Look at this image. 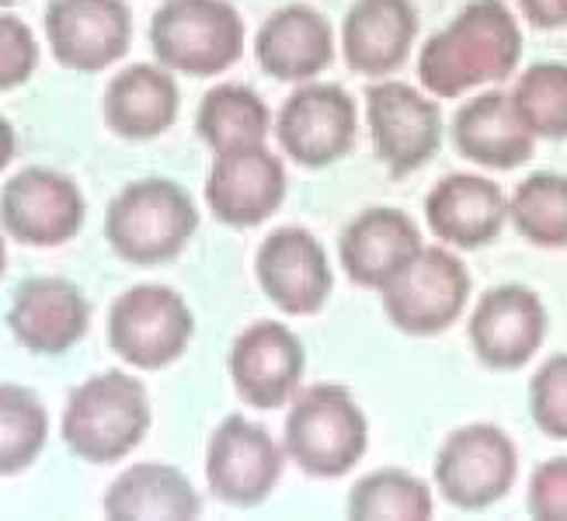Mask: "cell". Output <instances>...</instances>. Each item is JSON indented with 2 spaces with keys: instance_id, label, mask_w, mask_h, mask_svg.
<instances>
[{
  "instance_id": "obj_1",
  "label": "cell",
  "mask_w": 567,
  "mask_h": 521,
  "mask_svg": "<svg viewBox=\"0 0 567 521\" xmlns=\"http://www.w3.org/2000/svg\"><path fill=\"white\" fill-rule=\"evenodd\" d=\"M523 60V24L505 0H471L417 49V84L439 102L508 81Z\"/></svg>"
},
{
  "instance_id": "obj_2",
  "label": "cell",
  "mask_w": 567,
  "mask_h": 521,
  "mask_svg": "<svg viewBox=\"0 0 567 521\" xmlns=\"http://www.w3.org/2000/svg\"><path fill=\"white\" fill-rule=\"evenodd\" d=\"M154 407L143 379L109 368L73 386L60 417V438L81 462L115 466L130 459L151 435Z\"/></svg>"
},
{
  "instance_id": "obj_3",
  "label": "cell",
  "mask_w": 567,
  "mask_h": 521,
  "mask_svg": "<svg viewBox=\"0 0 567 521\" xmlns=\"http://www.w3.org/2000/svg\"><path fill=\"white\" fill-rule=\"evenodd\" d=\"M282 449L300 473L341 480L369 452V417L341 383H313L286 404Z\"/></svg>"
},
{
  "instance_id": "obj_4",
  "label": "cell",
  "mask_w": 567,
  "mask_h": 521,
  "mask_svg": "<svg viewBox=\"0 0 567 521\" xmlns=\"http://www.w3.org/2000/svg\"><path fill=\"white\" fill-rule=\"evenodd\" d=\"M199 233V206L171 178H136L122 185L105 209V240L118 261L157 268L185 254Z\"/></svg>"
},
{
  "instance_id": "obj_5",
  "label": "cell",
  "mask_w": 567,
  "mask_h": 521,
  "mask_svg": "<svg viewBox=\"0 0 567 521\" xmlns=\"http://www.w3.org/2000/svg\"><path fill=\"white\" fill-rule=\"evenodd\" d=\"M244 18L230 0H164L151 18V49L182 77H219L244 56Z\"/></svg>"
},
{
  "instance_id": "obj_6",
  "label": "cell",
  "mask_w": 567,
  "mask_h": 521,
  "mask_svg": "<svg viewBox=\"0 0 567 521\" xmlns=\"http://www.w3.org/2000/svg\"><path fill=\"white\" fill-rule=\"evenodd\" d=\"M105 337L130 368L161 372L185 358L195 337V313L178 289L140 282L112 300Z\"/></svg>"
},
{
  "instance_id": "obj_7",
  "label": "cell",
  "mask_w": 567,
  "mask_h": 521,
  "mask_svg": "<svg viewBox=\"0 0 567 521\" xmlns=\"http://www.w3.org/2000/svg\"><path fill=\"white\" fill-rule=\"evenodd\" d=\"M474 279L460 251L446 243H425L398 279L383 292L380 303L393 327L408 337H439L456 327L471 310Z\"/></svg>"
},
{
  "instance_id": "obj_8",
  "label": "cell",
  "mask_w": 567,
  "mask_h": 521,
  "mask_svg": "<svg viewBox=\"0 0 567 521\" xmlns=\"http://www.w3.org/2000/svg\"><path fill=\"white\" fill-rule=\"evenodd\" d=\"M435 493L456 511H487L505 501L519 480V449L491 420L453 428L442 438L432 466Z\"/></svg>"
},
{
  "instance_id": "obj_9",
  "label": "cell",
  "mask_w": 567,
  "mask_h": 521,
  "mask_svg": "<svg viewBox=\"0 0 567 521\" xmlns=\"http://www.w3.org/2000/svg\"><path fill=\"white\" fill-rule=\"evenodd\" d=\"M365 126L373 154L390 178H408L422 170L442 150V136H446L439 97L393 77L369 84Z\"/></svg>"
},
{
  "instance_id": "obj_10",
  "label": "cell",
  "mask_w": 567,
  "mask_h": 521,
  "mask_svg": "<svg viewBox=\"0 0 567 521\" xmlns=\"http://www.w3.org/2000/svg\"><path fill=\"white\" fill-rule=\"evenodd\" d=\"M87 198L56 167H21L0 188V230L32 251H56L84 230Z\"/></svg>"
},
{
  "instance_id": "obj_11",
  "label": "cell",
  "mask_w": 567,
  "mask_h": 521,
  "mask_svg": "<svg viewBox=\"0 0 567 521\" xmlns=\"http://www.w3.org/2000/svg\"><path fill=\"white\" fill-rule=\"evenodd\" d=\"M289 456L265 425L230 414L206 441V487L227 508H258L276 493Z\"/></svg>"
},
{
  "instance_id": "obj_12",
  "label": "cell",
  "mask_w": 567,
  "mask_h": 521,
  "mask_svg": "<svg viewBox=\"0 0 567 521\" xmlns=\"http://www.w3.org/2000/svg\"><path fill=\"white\" fill-rule=\"evenodd\" d=\"M276 139L296 167L324 170L344 160L359 139V108L352 94L328 81L296 84L276 115Z\"/></svg>"
},
{
  "instance_id": "obj_13",
  "label": "cell",
  "mask_w": 567,
  "mask_h": 521,
  "mask_svg": "<svg viewBox=\"0 0 567 521\" xmlns=\"http://www.w3.org/2000/svg\"><path fill=\"white\" fill-rule=\"evenodd\" d=\"M550 334V313L539 292L523 282H502L477 295L466 316V341L491 372H519Z\"/></svg>"
},
{
  "instance_id": "obj_14",
  "label": "cell",
  "mask_w": 567,
  "mask_h": 521,
  "mask_svg": "<svg viewBox=\"0 0 567 521\" xmlns=\"http://www.w3.org/2000/svg\"><path fill=\"white\" fill-rule=\"evenodd\" d=\"M227 376L244 407L282 410L303 386L307 347L279 320H255L230 344Z\"/></svg>"
},
{
  "instance_id": "obj_15",
  "label": "cell",
  "mask_w": 567,
  "mask_h": 521,
  "mask_svg": "<svg viewBox=\"0 0 567 521\" xmlns=\"http://www.w3.org/2000/svg\"><path fill=\"white\" fill-rule=\"evenodd\" d=\"M255 279L279 313L317 316L331 303L334 268L307 227H279L255 251Z\"/></svg>"
},
{
  "instance_id": "obj_16",
  "label": "cell",
  "mask_w": 567,
  "mask_h": 521,
  "mask_svg": "<svg viewBox=\"0 0 567 521\" xmlns=\"http://www.w3.org/2000/svg\"><path fill=\"white\" fill-rule=\"evenodd\" d=\"M45 45L63 70L102 73L122 63L133 42L126 0H49Z\"/></svg>"
},
{
  "instance_id": "obj_17",
  "label": "cell",
  "mask_w": 567,
  "mask_h": 521,
  "mask_svg": "<svg viewBox=\"0 0 567 521\" xmlns=\"http://www.w3.org/2000/svg\"><path fill=\"white\" fill-rule=\"evenodd\" d=\"M289 195L286 160L261 146H240V150L213 154L206 178V209L216 222L234 230H255L272 219Z\"/></svg>"
},
{
  "instance_id": "obj_18",
  "label": "cell",
  "mask_w": 567,
  "mask_h": 521,
  "mask_svg": "<svg viewBox=\"0 0 567 521\" xmlns=\"http://www.w3.org/2000/svg\"><path fill=\"white\" fill-rule=\"evenodd\" d=\"M91 327V300L63 275L24 279L8 306V331L29 355L60 358L78 347Z\"/></svg>"
},
{
  "instance_id": "obj_19",
  "label": "cell",
  "mask_w": 567,
  "mask_h": 521,
  "mask_svg": "<svg viewBox=\"0 0 567 521\" xmlns=\"http://www.w3.org/2000/svg\"><path fill=\"white\" fill-rule=\"evenodd\" d=\"M422 247H425L422 227L404 209L373 206L344 222V230L338 237V261L352 285L383 292L422 254Z\"/></svg>"
},
{
  "instance_id": "obj_20",
  "label": "cell",
  "mask_w": 567,
  "mask_h": 521,
  "mask_svg": "<svg viewBox=\"0 0 567 521\" xmlns=\"http://www.w3.org/2000/svg\"><path fill=\"white\" fill-rule=\"evenodd\" d=\"M425 222L435 243L453 251H481L508 227V191L487 174H446L425 195Z\"/></svg>"
},
{
  "instance_id": "obj_21",
  "label": "cell",
  "mask_w": 567,
  "mask_h": 521,
  "mask_svg": "<svg viewBox=\"0 0 567 521\" xmlns=\"http://www.w3.org/2000/svg\"><path fill=\"white\" fill-rule=\"evenodd\" d=\"M417 42V8L411 0H355L341 21V56L359 77H393Z\"/></svg>"
},
{
  "instance_id": "obj_22",
  "label": "cell",
  "mask_w": 567,
  "mask_h": 521,
  "mask_svg": "<svg viewBox=\"0 0 567 521\" xmlns=\"http://www.w3.org/2000/svg\"><path fill=\"white\" fill-rule=\"evenodd\" d=\"M334 29L310 4H286L272 11L255 35V60L272 81L307 84L320 81L334 63Z\"/></svg>"
},
{
  "instance_id": "obj_23",
  "label": "cell",
  "mask_w": 567,
  "mask_h": 521,
  "mask_svg": "<svg viewBox=\"0 0 567 521\" xmlns=\"http://www.w3.org/2000/svg\"><path fill=\"white\" fill-rule=\"evenodd\" d=\"M182 91L175 73L161 63H133L112 73L102 94V118L112 136L146 143L178 122Z\"/></svg>"
},
{
  "instance_id": "obj_24",
  "label": "cell",
  "mask_w": 567,
  "mask_h": 521,
  "mask_svg": "<svg viewBox=\"0 0 567 521\" xmlns=\"http://www.w3.org/2000/svg\"><path fill=\"white\" fill-rule=\"evenodd\" d=\"M450 136L456 154L481 170H515L536 150V139L515 115L508 94L495 87L466 97L450 122Z\"/></svg>"
},
{
  "instance_id": "obj_25",
  "label": "cell",
  "mask_w": 567,
  "mask_h": 521,
  "mask_svg": "<svg viewBox=\"0 0 567 521\" xmlns=\"http://www.w3.org/2000/svg\"><path fill=\"white\" fill-rule=\"evenodd\" d=\"M102 511L112 521H188L203 514V493L171 462H133L109 483Z\"/></svg>"
},
{
  "instance_id": "obj_26",
  "label": "cell",
  "mask_w": 567,
  "mask_h": 521,
  "mask_svg": "<svg viewBox=\"0 0 567 521\" xmlns=\"http://www.w3.org/2000/svg\"><path fill=\"white\" fill-rule=\"evenodd\" d=\"M276 133V115L268 112L265 97L248 84H216L206 91L195 112V136L213 154L240 150V146H261Z\"/></svg>"
},
{
  "instance_id": "obj_27",
  "label": "cell",
  "mask_w": 567,
  "mask_h": 521,
  "mask_svg": "<svg viewBox=\"0 0 567 521\" xmlns=\"http://www.w3.org/2000/svg\"><path fill=\"white\" fill-rule=\"evenodd\" d=\"M344 511L359 521H425L435 514V487L411 469L380 466L352 483Z\"/></svg>"
},
{
  "instance_id": "obj_28",
  "label": "cell",
  "mask_w": 567,
  "mask_h": 521,
  "mask_svg": "<svg viewBox=\"0 0 567 521\" xmlns=\"http://www.w3.org/2000/svg\"><path fill=\"white\" fill-rule=\"evenodd\" d=\"M508 222L529 247L564 251L567 247V174L536 170L508 195Z\"/></svg>"
},
{
  "instance_id": "obj_29",
  "label": "cell",
  "mask_w": 567,
  "mask_h": 521,
  "mask_svg": "<svg viewBox=\"0 0 567 521\" xmlns=\"http://www.w3.org/2000/svg\"><path fill=\"white\" fill-rule=\"evenodd\" d=\"M49 441V410L39 393L21 383H0V480L32 469Z\"/></svg>"
},
{
  "instance_id": "obj_30",
  "label": "cell",
  "mask_w": 567,
  "mask_h": 521,
  "mask_svg": "<svg viewBox=\"0 0 567 521\" xmlns=\"http://www.w3.org/2000/svg\"><path fill=\"white\" fill-rule=\"evenodd\" d=\"M508 102L533 139H567V63L547 60L515 77Z\"/></svg>"
},
{
  "instance_id": "obj_31",
  "label": "cell",
  "mask_w": 567,
  "mask_h": 521,
  "mask_svg": "<svg viewBox=\"0 0 567 521\" xmlns=\"http://www.w3.org/2000/svg\"><path fill=\"white\" fill-rule=\"evenodd\" d=\"M529 417L539 435L567 441V352L550 355L529 379Z\"/></svg>"
},
{
  "instance_id": "obj_32",
  "label": "cell",
  "mask_w": 567,
  "mask_h": 521,
  "mask_svg": "<svg viewBox=\"0 0 567 521\" xmlns=\"http://www.w3.org/2000/svg\"><path fill=\"white\" fill-rule=\"evenodd\" d=\"M39 70V39L14 14L0 11V91H14Z\"/></svg>"
},
{
  "instance_id": "obj_33",
  "label": "cell",
  "mask_w": 567,
  "mask_h": 521,
  "mask_svg": "<svg viewBox=\"0 0 567 521\" xmlns=\"http://www.w3.org/2000/svg\"><path fill=\"white\" fill-rule=\"evenodd\" d=\"M526 511L536 521H567V456L539 462L529 473Z\"/></svg>"
},
{
  "instance_id": "obj_34",
  "label": "cell",
  "mask_w": 567,
  "mask_h": 521,
  "mask_svg": "<svg viewBox=\"0 0 567 521\" xmlns=\"http://www.w3.org/2000/svg\"><path fill=\"white\" fill-rule=\"evenodd\" d=\"M523 21H529L539 32L567 29V0H515Z\"/></svg>"
},
{
  "instance_id": "obj_35",
  "label": "cell",
  "mask_w": 567,
  "mask_h": 521,
  "mask_svg": "<svg viewBox=\"0 0 567 521\" xmlns=\"http://www.w3.org/2000/svg\"><path fill=\"white\" fill-rule=\"evenodd\" d=\"M14 154H18V133H14V126H11V118H8V115H0V174H4V170L11 167Z\"/></svg>"
},
{
  "instance_id": "obj_36",
  "label": "cell",
  "mask_w": 567,
  "mask_h": 521,
  "mask_svg": "<svg viewBox=\"0 0 567 521\" xmlns=\"http://www.w3.org/2000/svg\"><path fill=\"white\" fill-rule=\"evenodd\" d=\"M4 268H8V237L0 230V279H4Z\"/></svg>"
},
{
  "instance_id": "obj_37",
  "label": "cell",
  "mask_w": 567,
  "mask_h": 521,
  "mask_svg": "<svg viewBox=\"0 0 567 521\" xmlns=\"http://www.w3.org/2000/svg\"><path fill=\"white\" fill-rule=\"evenodd\" d=\"M14 4H21V0H0V11H4V8H14Z\"/></svg>"
}]
</instances>
